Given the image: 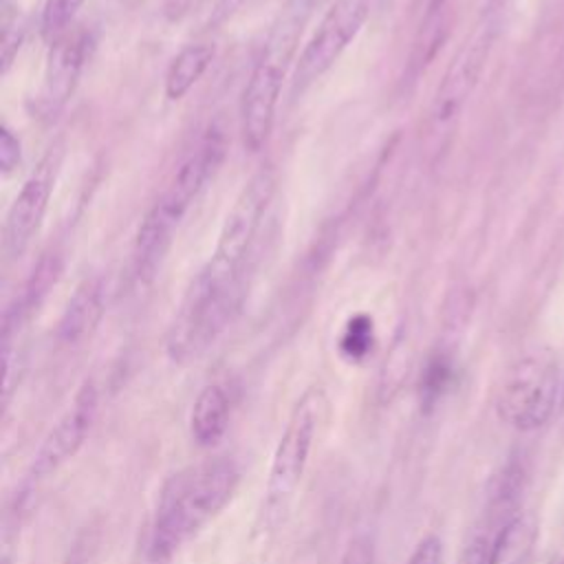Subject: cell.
Instances as JSON below:
<instances>
[{"label": "cell", "mask_w": 564, "mask_h": 564, "mask_svg": "<svg viewBox=\"0 0 564 564\" xmlns=\"http://www.w3.org/2000/svg\"><path fill=\"white\" fill-rule=\"evenodd\" d=\"M366 18V0H335V4L326 11V15L317 24L315 33L311 35L297 59L291 84L293 97L302 95L315 79H319L337 62V57L359 33Z\"/></svg>", "instance_id": "8"}, {"label": "cell", "mask_w": 564, "mask_h": 564, "mask_svg": "<svg viewBox=\"0 0 564 564\" xmlns=\"http://www.w3.org/2000/svg\"><path fill=\"white\" fill-rule=\"evenodd\" d=\"M99 408L97 386L93 381H84L75 392L66 412L57 419V423L48 430L37 452L33 454L29 467V482H40L53 476L64 463H68L86 443Z\"/></svg>", "instance_id": "9"}, {"label": "cell", "mask_w": 564, "mask_h": 564, "mask_svg": "<svg viewBox=\"0 0 564 564\" xmlns=\"http://www.w3.org/2000/svg\"><path fill=\"white\" fill-rule=\"evenodd\" d=\"M178 223L181 218L172 214L161 200H156L145 214V218L141 220L134 238V249H132L134 273L141 282H150L159 273L172 247Z\"/></svg>", "instance_id": "13"}, {"label": "cell", "mask_w": 564, "mask_h": 564, "mask_svg": "<svg viewBox=\"0 0 564 564\" xmlns=\"http://www.w3.org/2000/svg\"><path fill=\"white\" fill-rule=\"evenodd\" d=\"M53 189V156L44 159L37 172H33L15 200L9 207L4 231H2V253L7 260H18L31 245L37 234L42 218L46 214V205Z\"/></svg>", "instance_id": "10"}, {"label": "cell", "mask_w": 564, "mask_h": 564, "mask_svg": "<svg viewBox=\"0 0 564 564\" xmlns=\"http://www.w3.org/2000/svg\"><path fill=\"white\" fill-rule=\"evenodd\" d=\"M319 0H284L271 31L260 48L240 101V126L245 145L256 152L264 145L286 68L293 62L304 26Z\"/></svg>", "instance_id": "2"}, {"label": "cell", "mask_w": 564, "mask_h": 564, "mask_svg": "<svg viewBox=\"0 0 564 564\" xmlns=\"http://www.w3.org/2000/svg\"><path fill=\"white\" fill-rule=\"evenodd\" d=\"M231 394L223 383H207L194 399L189 434L198 447H214L231 421Z\"/></svg>", "instance_id": "15"}, {"label": "cell", "mask_w": 564, "mask_h": 564, "mask_svg": "<svg viewBox=\"0 0 564 564\" xmlns=\"http://www.w3.org/2000/svg\"><path fill=\"white\" fill-rule=\"evenodd\" d=\"M240 467L229 456L207 458L172 474L161 487L150 527L148 555L167 562L234 498Z\"/></svg>", "instance_id": "1"}, {"label": "cell", "mask_w": 564, "mask_h": 564, "mask_svg": "<svg viewBox=\"0 0 564 564\" xmlns=\"http://www.w3.org/2000/svg\"><path fill=\"white\" fill-rule=\"evenodd\" d=\"M84 2L86 0H46L42 9V33L48 40L64 35Z\"/></svg>", "instance_id": "20"}, {"label": "cell", "mask_w": 564, "mask_h": 564, "mask_svg": "<svg viewBox=\"0 0 564 564\" xmlns=\"http://www.w3.org/2000/svg\"><path fill=\"white\" fill-rule=\"evenodd\" d=\"M454 386V364L447 355H434L423 375H421V383H419V399H421V408L425 412L434 410L443 397L452 390Z\"/></svg>", "instance_id": "19"}, {"label": "cell", "mask_w": 564, "mask_h": 564, "mask_svg": "<svg viewBox=\"0 0 564 564\" xmlns=\"http://www.w3.org/2000/svg\"><path fill=\"white\" fill-rule=\"evenodd\" d=\"M104 284L99 278H86L68 297L57 324V339L75 346L90 337L104 317Z\"/></svg>", "instance_id": "14"}, {"label": "cell", "mask_w": 564, "mask_h": 564, "mask_svg": "<svg viewBox=\"0 0 564 564\" xmlns=\"http://www.w3.org/2000/svg\"><path fill=\"white\" fill-rule=\"evenodd\" d=\"M95 549V540L90 535V531H84L75 538L73 546L68 549L66 557H64V564H88L90 560V553Z\"/></svg>", "instance_id": "26"}, {"label": "cell", "mask_w": 564, "mask_h": 564, "mask_svg": "<svg viewBox=\"0 0 564 564\" xmlns=\"http://www.w3.org/2000/svg\"><path fill=\"white\" fill-rule=\"evenodd\" d=\"M225 134L220 128L212 126L203 139L196 143V148L187 154V159L178 165L176 174L172 176L167 189L159 198L172 214L178 218L185 216L189 205L196 200L200 189L207 185V181L216 174L225 159Z\"/></svg>", "instance_id": "11"}, {"label": "cell", "mask_w": 564, "mask_h": 564, "mask_svg": "<svg viewBox=\"0 0 564 564\" xmlns=\"http://www.w3.org/2000/svg\"><path fill=\"white\" fill-rule=\"evenodd\" d=\"M20 159H22V150H20L18 137L7 126H2V130H0V167H2V172L11 174L18 167Z\"/></svg>", "instance_id": "24"}, {"label": "cell", "mask_w": 564, "mask_h": 564, "mask_svg": "<svg viewBox=\"0 0 564 564\" xmlns=\"http://www.w3.org/2000/svg\"><path fill=\"white\" fill-rule=\"evenodd\" d=\"M7 2H9V0H2V4H7Z\"/></svg>", "instance_id": "27"}, {"label": "cell", "mask_w": 564, "mask_h": 564, "mask_svg": "<svg viewBox=\"0 0 564 564\" xmlns=\"http://www.w3.org/2000/svg\"><path fill=\"white\" fill-rule=\"evenodd\" d=\"M535 542V524L529 516L518 513L496 535L489 564H527Z\"/></svg>", "instance_id": "18"}, {"label": "cell", "mask_w": 564, "mask_h": 564, "mask_svg": "<svg viewBox=\"0 0 564 564\" xmlns=\"http://www.w3.org/2000/svg\"><path fill=\"white\" fill-rule=\"evenodd\" d=\"M557 394V361L549 350L531 352L518 359L507 372L496 412L502 423L518 432L542 427L555 408Z\"/></svg>", "instance_id": "6"}, {"label": "cell", "mask_w": 564, "mask_h": 564, "mask_svg": "<svg viewBox=\"0 0 564 564\" xmlns=\"http://www.w3.org/2000/svg\"><path fill=\"white\" fill-rule=\"evenodd\" d=\"M560 564H564V560H562V562H560Z\"/></svg>", "instance_id": "29"}, {"label": "cell", "mask_w": 564, "mask_h": 564, "mask_svg": "<svg viewBox=\"0 0 564 564\" xmlns=\"http://www.w3.org/2000/svg\"><path fill=\"white\" fill-rule=\"evenodd\" d=\"M370 339H372V328L368 319H352L341 337V352L348 359H361L368 348H370Z\"/></svg>", "instance_id": "21"}, {"label": "cell", "mask_w": 564, "mask_h": 564, "mask_svg": "<svg viewBox=\"0 0 564 564\" xmlns=\"http://www.w3.org/2000/svg\"><path fill=\"white\" fill-rule=\"evenodd\" d=\"M494 42V20L487 18L480 26L469 35L463 48L456 53L449 64L443 82L432 101L430 110V137L438 143L454 128L465 101L476 88L480 73L485 68L489 48Z\"/></svg>", "instance_id": "7"}, {"label": "cell", "mask_w": 564, "mask_h": 564, "mask_svg": "<svg viewBox=\"0 0 564 564\" xmlns=\"http://www.w3.org/2000/svg\"><path fill=\"white\" fill-rule=\"evenodd\" d=\"M326 412L328 399L319 386H311L308 390H304V394L293 405L273 449L269 478L264 485L262 520L267 529H278L284 522L306 471Z\"/></svg>", "instance_id": "3"}, {"label": "cell", "mask_w": 564, "mask_h": 564, "mask_svg": "<svg viewBox=\"0 0 564 564\" xmlns=\"http://www.w3.org/2000/svg\"><path fill=\"white\" fill-rule=\"evenodd\" d=\"M379 2H381V4H383V2H386V0H379Z\"/></svg>", "instance_id": "28"}, {"label": "cell", "mask_w": 564, "mask_h": 564, "mask_svg": "<svg viewBox=\"0 0 564 564\" xmlns=\"http://www.w3.org/2000/svg\"><path fill=\"white\" fill-rule=\"evenodd\" d=\"M245 297V282L212 284L198 273L178 306L167 333V355L176 364L198 359L234 322Z\"/></svg>", "instance_id": "4"}, {"label": "cell", "mask_w": 564, "mask_h": 564, "mask_svg": "<svg viewBox=\"0 0 564 564\" xmlns=\"http://www.w3.org/2000/svg\"><path fill=\"white\" fill-rule=\"evenodd\" d=\"M275 192V172L267 165L260 167L238 194L234 207L229 209L223 229L218 234V245L214 258L200 271L209 282L218 286L242 282V264L256 240L258 227Z\"/></svg>", "instance_id": "5"}, {"label": "cell", "mask_w": 564, "mask_h": 564, "mask_svg": "<svg viewBox=\"0 0 564 564\" xmlns=\"http://www.w3.org/2000/svg\"><path fill=\"white\" fill-rule=\"evenodd\" d=\"M405 564H443V542L436 535H425Z\"/></svg>", "instance_id": "25"}, {"label": "cell", "mask_w": 564, "mask_h": 564, "mask_svg": "<svg viewBox=\"0 0 564 564\" xmlns=\"http://www.w3.org/2000/svg\"><path fill=\"white\" fill-rule=\"evenodd\" d=\"M447 31H449V0H425V11L410 51V64H408L410 79L419 77L425 70V66L434 59V55L438 53V48L447 37Z\"/></svg>", "instance_id": "16"}, {"label": "cell", "mask_w": 564, "mask_h": 564, "mask_svg": "<svg viewBox=\"0 0 564 564\" xmlns=\"http://www.w3.org/2000/svg\"><path fill=\"white\" fill-rule=\"evenodd\" d=\"M339 564H375V546H372V540H370L366 533L355 535V538L348 542V546H346V551H344Z\"/></svg>", "instance_id": "23"}, {"label": "cell", "mask_w": 564, "mask_h": 564, "mask_svg": "<svg viewBox=\"0 0 564 564\" xmlns=\"http://www.w3.org/2000/svg\"><path fill=\"white\" fill-rule=\"evenodd\" d=\"M212 59H214V46L207 42L183 46L167 66L165 95L170 99L185 97L194 88V84L205 75Z\"/></svg>", "instance_id": "17"}, {"label": "cell", "mask_w": 564, "mask_h": 564, "mask_svg": "<svg viewBox=\"0 0 564 564\" xmlns=\"http://www.w3.org/2000/svg\"><path fill=\"white\" fill-rule=\"evenodd\" d=\"M86 48L88 40L82 31L64 33L53 42L37 95V110L42 117L53 119L68 104L84 68Z\"/></svg>", "instance_id": "12"}, {"label": "cell", "mask_w": 564, "mask_h": 564, "mask_svg": "<svg viewBox=\"0 0 564 564\" xmlns=\"http://www.w3.org/2000/svg\"><path fill=\"white\" fill-rule=\"evenodd\" d=\"M24 40V26L22 22L15 18L13 22H4L2 29V73L9 70V66L13 64L20 46Z\"/></svg>", "instance_id": "22"}]
</instances>
